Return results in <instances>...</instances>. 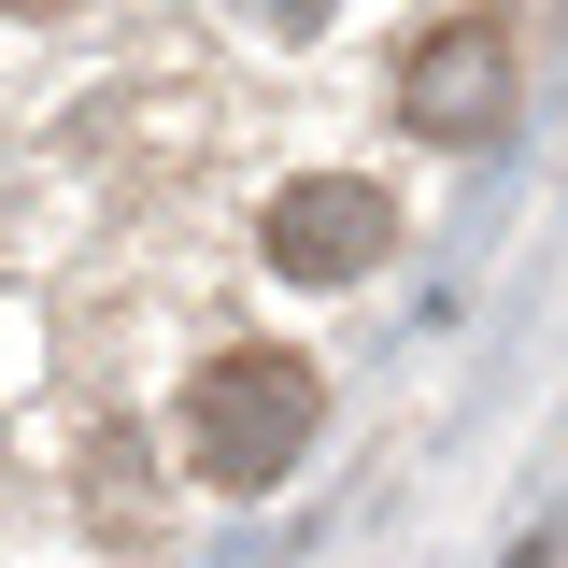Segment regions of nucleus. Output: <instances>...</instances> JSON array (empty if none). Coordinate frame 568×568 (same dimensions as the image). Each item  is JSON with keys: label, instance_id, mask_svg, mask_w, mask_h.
I'll return each mask as SVG.
<instances>
[{"label": "nucleus", "instance_id": "7ed1b4c3", "mask_svg": "<svg viewBox=\"0 0 568 568\" xmlns=\"http://www.w3.org/2000/svg\"><path fill=\"white\" fill-rule=\"evenodd\" d=\"M384 242H398V200L369 171H313V185L271 200V271L284 284H355V271H384Z\"/></svg>", "mask_w": 568, "mask_h": 568}, {"label": "nucleus", "instance_id": "f257e3e1", "mask_svg": "<svg viewBox=\"0 0 568 568\" xmlns=\"http://www.w3.org/2000/svg\"><path fill=\"white\" fill-rule=\"evenodd\" d=\"M313 426H327V384L298 369L284 342H227L185 384V469L200 484H227V497H271L298 455H313Z\"/></svg>", "mask_w": 568, "mask_h": 568}, {"label": "nucleus", "instance_id": "39448f33", "mask_svg": "<svg viewBox=\"0 0 568 568\" xmlns=\"http://www.w3.org/2000/svg\"><path fill=\"white\" fill-rule=\"evenodd\" d=\"M0 14H71V0H0Z\"/></svg>", "mask_w": 568, "mask_h": 568}, {"label": "nucleus", "instance_id": "20e7f679", "mask_svg": "<svg viewBox=\"0 0 568 568\" xmlns=\"http://www.w3.org/2000/svg\"><path fill=\"white\" fill-rule=\"evenodd\" d=\"M242 14H256V29H271V43H313V29H327V14H342V0H242Z\"/></svg>", "mask_w": 568, "mask_h": 568}, {"label": "nucleus", "instance_id": "f03ea898", "mask_svg": "<svg viewBox=\"0 0 568 568\" xmlns=\"http://www.w3.org/2000/svg\"><path fill=\"white\" fill-rule=\"evenodd\" d=\"M398 114H413L426 142H497L511 129V43H497L484 14H455V29H426L413 58H398Z\"/></svg>", "mask_w": 568, "mask_h": 568}]
</instances>
